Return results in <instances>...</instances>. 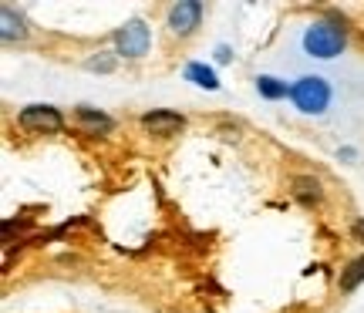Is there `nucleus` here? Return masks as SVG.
I'll use <instances>...</instances> for the list:
<instances>
[{
  "label": "nucleus",
  "mask_w": 364,
  "mask_h": 313,
  "mask_svg": "<svg viewBox=\"0 0 364 313\" xmlns=\"http://www.w3.org/2000/svg\"><path fill=\"white\" fill-rule=\"evenodd\" d=\"M91 71H112L115 67V57H108V54H98V57H91L88 61Z\"/></svg>",
  "instance_id": "nucleus-13"
},
{
  "label": "nucleus",
  "mask_w": 364,
  "mask_h": 313,
  "mask_svg": "<svg viewBox=\"0 0 364 313\" xmlns=\"http://www.w3.org/2000/svg\"><path fill=\"white\" fill-rule=\"evenodd\" d=\"M21 125L27 131H61L65 128V118L51 104H27L21 111Z\"/></svg>",
  "instance_id": "nucleus-4"
},
{
  "label": "nucleus",
  "mask_w": 364,
  "mask_h": 313,
  "mask_svg": "<svg viewBox=\"0 0 364 313\" xmlns=\"http://www.w3.org/2000/svg\"><path fill=\"white\" fill-rule=\"evenodd\" d=\"M344 44H348L344 31H341L338 24H331V21H314V24H307V31H304V51L311 54V57H317V61L338 57V54L344 51Z\"/></svg>",
  "instance_id": "nucleus-1"
},
{
  "label": "nucleus",
  "mask_w": 364,
  "mask_h": 313,
  "mask_svg": "<svg viewBox=\"0 0 364 313\" xmlns=\"http://www.w3.org/2000/svg\"><path fill=\"white\" fill-rule=\"evenodd\" d=\"M186 78L193 81V84H199V88H206V92H216V88H220L213 67H206V65H189L186 67Z\"/></svg>",
  "instance_id": "nucleus-7"
},
{
  "label": "nucleus",
  "mask_w": 364,
  "mask_h": 313,
  "mask_svg": "<svg viewBox=\"0 0 364 313\" xmlns=\"http://www.w3.org/2000/svg\"><path fill=\"white\" fill-rule=\"evenodd\" d=\"M115 48L122 57H142L149 51V27L142 21H129L115 31Z\"/></svg>",
  "instance_id": "nucleus-3"
},
{
  "label": "nucleus",
  "mask_w": 364,
  "mask_h": 313,
  "mask_svg": "<svg viewBox=\"0 0 364 313\" xmlns=\"http://www.w3.org/2000/svg\"><path fill=\"white\" fill-rule=\"evenodd\" d=\"M78 118L88 125L91 131H112L115 128V121L108 115H102V111H95V108H78Z\"/></svg>",
  "instance_id": "nucleus-10"
},
{
  "label": "nucleus",
  "mask_w": 364,
  "mask_h": 313,
  "mask_svg": "<svg viewBox=\"0 0 364 313\" xmlns=\"http://www.w3.org/2000/svg\"><path fill=\"white\" fill-rule=\"evenodd\" d=\"M294 185H297V196L304 199V202H311V199L317 202V199H321V185L314 182V179H297Z\"/></svg>",
  "instance_id": "nucleus-12"
},
{
  "label": "nucleus",
  "mask_w": 364,
  "mask_h": 313,
  "mask_svg": "<svg viewBox=\"0 0 364 313\" xmlns=\"http://www.w3.org/2000/svg\"><path fill=\"white\" fill-rule=\"evenodd\" d=\"M142 125L152 135H176V131H182L186 118L176 111H149V115H142Z\"/></svg>",
  "instance_id": "nucleus-6"
},
{
  "label": "nucleus",
  "mask_w": 364,
  "mask_h": 313,
  "mask_svg": "<svg viewBox=\"0 0 364 313\" xmlns=\"http://www.w3.org/2000/svg\"><path fill=\"white\" fill-rule=\"evenodd\" d=\"M257 92H260L263 98L277 101V98H287V94H290V88H287V81L270 78V75H260V78H257Z\"/></svg>",
  "instance_id": "nucleus-8"
},
{
  "label": "nucleus",
  "mask_w": 364,
  "mask_h": 313,
  "mask_svg": "<svg viewBox=\"0 0 364 313\" xmlns=\"http://www.w3.org/2000/svg\"><path fill=\"white\" fill-rule=\"evenodd\" d=\"M354 233H358V236L364 239V219H361V222H354Z\"/></svg>",
  "instance_id": "nucleus-14"
},
{
  "label": "nucleus",
  "mask_w": 364,
  "mask_h": 313,
  "mask_svg": "<svg viewBox=\"0 0 364 313\" xmlns=\"http://www.w3.org/2000/svg\"><path fill=\"white\" fill-rule=\"evenodd\" d=\"M0 24H4V31H0V34H4V40H21L27 34L24 21H21V17H14L11 7H4V11H0Z\"/></svg>",
  "instance_id": "nucleus-9"
},
{
  "label": "nucleus",
  "mask_w": 364,
  "mask_h": 313,
  "mask_svg": "<svg viewBox=\"0 0 364 313\" xmlns=\"http://www.w3.org/2000/svg\"><path fill=\"white\" fill-rule=\"evenodd\" d=\"M199 17H203V4H199V0H179V4H172V11H169L172 34L189 38L196 27H199Z\"/></svg>",
  "instance_id": "nucleus-5"
},
{
  "label": "nucleus",
  "mask_w": 364,
  "mask_h": 313,
  "mask_svg": "<svg viewBox=\"0 0 364 313\" xmlns=\"http://www.w3.org/2000/svg\"><path fill=\"white\" fill-rule=\"evenodd\" d=\"M290 98L304 115H321L331 104V84L324 78H317V75H307L297 84H290Z\"/></svg>",
  "instance_id": "nucleus-2"
},
{
  "label": "nucleus",
  "mask_w": 364,
  "mask_h": 313,
  "mask_svg": "<svg viewBox=\"0 0 364 313\" xmlns=\"http://www.w3.org/2000/svg\"><path fill=\"white\" fill-rule=\"evenodd\" d=\"M361 280H364V256H358V260H354L351 266L341 273V290H354Z\"/></svg>",
  "instance_id": "nucleus-11"
}]
</instances>
